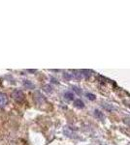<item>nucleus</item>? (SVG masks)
<instances>
[{
	"label": "nucleus",
	"instance_id": "obj_1",
	"mask_svg": "<svg viewBox=\"0 0 130 145\" xmlns=\"http://www.w3.org/2000/svg\"><path fill=\"white\" fill-rule=\"evenodd\" d=\"M12 98L16 101V102H22L24 100V93L22 90H14L12 92Z\"/></svg>",
	"mask_w": 130,
	"mask_h": 145
},
{
	"label": "nucleus",
	"instance_id": "obj_2",
	"mask_svg": "<svg viewBox=\"0 0 130 145\" xmlns=\"http://www.w3.org/2000/svg\"><path fill=\"white\" fill-rule=\"evenodd\" d=\"M8 103V97L4 93H0V107H4Z\"/></svg>",
	"mask_w": 130,
	"mask_h": 145
},
{
	"label": "nucleus",
	"instance_id": "obj_3",
	"mask_svg": "<svg viewBox=\"0 0 130 145\" xmlns=\"http://www.w3.org/2000/svg\"><path fill=\"white\" fill-rule=\"evenodd\" d=\"M94 116H95L97 119H99L100 121H104V119H105L104 113L102 111L99 110V109H95V110H94Z\"/></svg>",
	"mask_w": 130,
	"mask_h": 145
},
{
	"label": "nucleus",
	"instance_id": "obj_4",
	"mask_svg": "<svg viewBox=\"0 0 130 145\" xmlns=\"http://www.w3.org/2000/svg\"><path fill=\"white\" fill-rule=\"evenodd\" d=\"M74 106L78 107V108H84V103L82 102V101L81 99H77L74 101Z\"/></svg>",
	"mask_w": 130,
	"mask_h": 145
},
{
	"label": "nucleus",
	"instance_id": "obj_5",
	"mask_svg": "<svg viewBox=\"0 0 130 145\" xmlns=\"http://www.w3.org/2000/svg\"><path fill=\"white\" fill-rule=\"evenodd\" d=\"M23 86L26 87L27 89H34L35 88L34 83H32L31 81H29V80H23Z\"/></svg>",
	"mask_w": 130,
	"mask_h": 145
},
{
	"label": "nucleus",
	"instance_id": "obj_6",
	"mask_svg": "<svg viewBox=\"0 0 130 145\" xmlns=\"http://www.w3.org/2000/svg\"><path fill=\"white\" fill-rule=\"evenodd\" d=\"M102 106L106 109V110H108V111H112V110H114V109H115V106H113V105L107 104V103H103Z\"/></svg>",
	"mask_w": 130,
	"mask_h": 145
},
{
	"label": "nucleus",
	"instance_id": "obj_7",
	"mask_svg": "<svg viewBox=\"0 0 130 145\" xmlns=\"http://www.w3.org/2000/svg\"><path fill=\"white\" fill-rule=\"evenodd\" d=\"M64 98L68 101H73L74 100V94L70 91H67V92L64 93Z\"/></svg>",
	"mask_w": 130,
	"mask_h": 145
},
{
	"label": "nucleus",
	"instance_id": "obj_8",
	"mask_svg": "<svg viewBox=\"0 0 130 145\" xmlns=\"http://www.w3.org/2000/svg\"><path fill=\"white\" fill-rule=\"evenodd\" d=\"M86 96L87 99L90 100V101H94V100L96 99V96L94 95V94H92V93H86Z\"/></svg>",
	"mask_w": 130,
	"mask_h": 145
},
{
	"label": "nucleus",
	"instance_id": "obj_9",
	"mask_svg": "<svg viewBox=\"0 0 130 145\" xmlns=\"http://www.w3.org/2000/svg\"><path fill=\"white\" fill-rule=\"evenodd\" d=\"M72 89H73V91H74L75 93H77L78 95H81L82 94V89L80 87H78V86H73Z\"/></svg>",
	"mask_w": 130,
	"mask_h": 145
},
{
	"label": "nucleus",
	"instance_id": "obj_10",
	"mask_svg": "<svg viewBox=\"0 0 130 145\" xmlns=\"http://www.w3.org/2000/svg\"><path fill=\"white\" fill-rule=\"evenodd\" d=\"M64 78H67V79H70L71 78H72V74H68V72H65V74H64Z\"/></svg>",
	"mask_w": 130,
	"mask_h": 145
},
{
	"label": "nucleus",
	"instance_id": "obj_11",
	"mask_svg": "<svg viewBox=\"0 0 130 145\" xmlns=\"http://www.w3.org/2000/svg\"><path fill=\"white\" fill-rule=\"evenodd\" d=\"M28 72H36V70H28Z\"/></svg>",
	"mask_w": 130,
	"mask_h": 145
}]
</instances>
